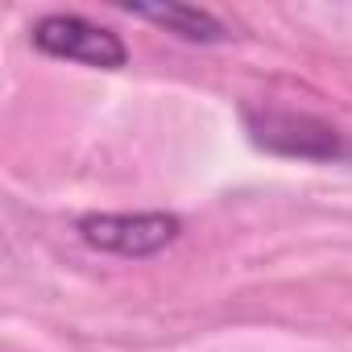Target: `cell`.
<instances>
[{"mask_svg": "<svg viewBox=\"0 0 352 352\" xmlns=\"http://www.w3.org/2000/svg\"><path fill=\"white\" fill-rule=\"evenodd\" d=\"M30 42H34V50L50 54V58L96 67V71H120L129 63V46L120 42V34H112L108 25H96L87 17H75V13L38 17L30 25Z\"/></svg>", "mask_w": 352, "mask_h": 352, "instance_id": "obj_3", "label": "cell"}, {"mask_svg": "<svg viewBox=\"0 0 352 352\" xmlns=\"http://www.w3.org/2000/svg\"><path fill=\"white\" fill-rule=\"evenodd\" d=\"M75 232L83 245L100 249V253H116V257H153L162 249H170L183 236V220L174 212H91L75 220Z\"/></svg>", "mask_w": 352, "mask_h": 352, "instance_id": "obj_2", "label": "cell"}, {"mask_svg": "<svg viewBox=\"0 0 352 352\" xmlns=\"http://www.w3.org/2000/svg\"><path fill=\"white\" fill-rule=\"evenodd\" d=\"M245 129L257 149L282 153V157H307V162H340L352 157V145L344 133L311 112L290 108H245Z\"/></svg>", "mask_w": 352, "mask_h": 352, "instance_id": "obj_1", "label": "cell"}, {"mask_svg": "<svg viewBox=\"0 0 352 352\" xmlns=\"http://www.w3.org/2000/svg\"><path fill=\"white\" fill-rule=\"evenodd\" d=\"M120 9L141 17V21H149V25H162L166 34L183 38V42H195V46L228 42V25L220 17H212L208 9H195V5H133V0H124Z\"/></svg>", "mask_w": 352, "mask_h": 352, "instance_id": "obj_4", "label": "cell"}]
</instances>
